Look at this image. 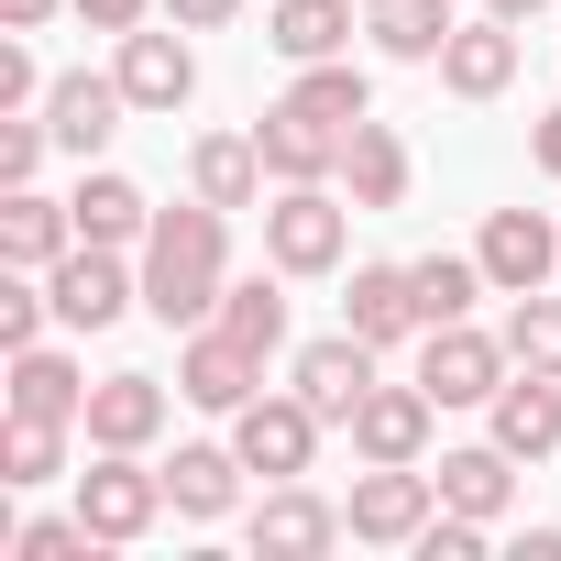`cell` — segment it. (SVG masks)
<instances>
[{
    "label": "cell",
    "mask_w": 561,
    "mask_h": 561,
    "mask_svg": "<svg viewBox=\"0 0 561 561\" xmlns=\"http://www.w3.org/2000/svg\"><path fill=\"white\" fill-rule=\"evenodd\" d=\"M220 287H231V209H209V198L187 187V198L154 209V231H144V320L198 331V320L220 309Z\"/></svg>",
    "instance_id": "6da1fadb"
},
{
    "label": "cell",
    "mask_w": 561,
    "mask_h": 561,
    "mask_svg": "<svg viewBox=\"0 0 561 561\" xmlns=\"http://www.w3.org/2000/svg\"><path fill=\"white\" fill-rule=\"evenodd\" d=\"M342 253H353V198H331V176L264 198V264L275 275H342Z\"/></svg>",
    "instance_id": "7a4b0ae2"
},
{
    "label": "cell",
    "mask_w": 561,
    "mask_h": 561,
    "mask_svg": "<svg viewBox=\"0 0 561 561\" xmlns=\"http://www.w3.org/2000/svg\"><path fill=\"white\" fill-rule=\"evenodd\" d=\"M440 517V473L430 462H364L353 495H342V528L364 550H419V528Z\"/></svg>",
    "instance_id": "3957f363"
},
{
    "label": "cell",
    "mask_w": 561,
    "mask_h": 561,
    "mask_svg": "<svg viewBox=\"0 0 561 561\" xmlns=\"http://www.w3.org/2000/svg\"><path fill=\"white\" fill-rule=\"evenodd\" d=\"M320 430H331V419H320V408H309L298 386H287V397L264 386L253 408H231V451H242V462H253L264 484H298V473L320 462Z\"/></svg>",
    "instance_id": "277c9868"
},
{
    "label": "cell",
    "mask_w": 561,
    "mask_h": 561,
    "mask_svg": "<svg viewBox=\"0 0 561 561\" xmlns=\"http://www.w3.org/2000/svg\"><path fill=\"white\" fill-rule=\"evenodd\" d=\"M506 375H517L506 331H473V320H440V331H419V386H430L440 408H484Z\"/></svg>",
    "instance_id": "5b68a950"
},
{
    "label": "cell",
    "mask_w": 561,
    "mask_h": 561,
    "mask_svg": "<svg viewBox=\"0 0 561 561\" xmlns=\"http://www.w3.org/2000/svg\"><path fill=\"white\" fill-rule=\"evenodd\" d=\"M165 506H176V495H165V462L144 473V451H100V462L78 473V517H89L111 550H133V539L165 517Z\"/></svg>",
    "instance_id": "8992f818"
},
{
    "label": "cell",
    "mask_w": 561,
    "mask_h": 561,
    "mask_svg": "<svg viewBox=\"0 0 561 561\" xmlns=\"http://www.w3.org/2000/svg\"><path fill=\"white\" fill-rule=\"evenodd\" d=\"M45 287H56V320L67 331H111L122 309H144V264H122V242H78Z\"/></svg>",
    "instance_id": "52a82bcc"
},
{
    "label": "cell",
    "mask_w": 561,
    "mask_h": 561,
    "mask_svg": "<svg viewBox=\"0 0 561 561\" xmlns=\"http://www.w3.org/2000/svg\"><path fill=\"white\" fill-rule=\"evenodd\" d=\"M111 78H122V100H133V111H165V122H176V111L198 100L187 23H165V34H154V23H133V34H122V56H111Z\"/></svg>",
    "instance_id": "ba28073f"
},
{
    "label": "cell",
    "mask_w": 561,
    "mask_h": 561,
    "mask_svg": "<svg viewBox=\"0 0 561 561\" xmlns=\"http://www.w3.org/2000/svg\"><path fill=\"white\" fill-rule=\"evenodd\" d=\"M176 397H187V408H209V419H231V408H253V397H264V353H242L220 320H198V331L176 342Z\"/></svg>",
    "instance_id": "9c48e42d"
},
{
    "label": "cell",
    "mask_w": 561,
    "mask_h": 561,
    "mask_svg": "<svg viewBox=\"0 0 561 561\" xmlns=\"http://www.w3.org/2000/svg\"><path fill=\"white\" fill-rule=\"evenodd\" d=\"M473 253H484V287H495V298H528V287H550V264H561V220H539V209H484Z\"/></svg>",
    "instance_id": "30bf717a"
},
{
    "label": "cell",
    "mask_w": 561,
    "mask_h": 561,
    "mask_svg": "<svg viewBox=\"0 0 561 561\" xmlns=\"http://www.w3.org/2000/svg\"><path fill=\"white\" fill-rule=\"evenodd\" d=\"M375 364H386V353H375L364 331H331V342H309V353L287 364V386H298V397H309L331 430H353V408L375 397Z\"/></svg>",
    "instance_id": "8fae6325"
},
{
    "label": "cell",
    "mask_w": 561,
    "mask_h": 561,
    "mask_svg": "<svg viewBox=\"0 0 561 561\" xmlns=\"http://www.w3.org/2000/svg\"><path fill=\"white\" fill-rule=\"evenodd\" d=\"M430 419H440V397L408 375V386H386L375 375V397L353 408V462H430Z\"/></svg>",
    "instance_id": "7c38bea8"
},
{
    "label": "cell",
    "mask_w": 561,
    "mask_h": 561,
    "mask_svg": "<svg viewBox=\"0 0 561 561\" xmlns=\"http://www.w3.org/2000/svg\"><path fill=\"white\" fill-rule=\"evenodd\" d=\"M253 561H320L331 539H353L342 528V506L331 495H309V484H264V506H253Z\"/></svg>",
    "instance_id": "4fadbf2b"
},
{
    "label": "cell",
    "mask_w": 561,
    "mask_h": 561,
    "mask_svg": "<svg viewBox=\"0 0 561 561\" xmlns=\"http://www.w3.org/2000/svg\"><path fill=\"white\" fill-rule=\"evenodd\" d=\"M440 89H451V100H506V89H517V23H506V12L451 23V45H440Z\"/></svg>",
    "instance_id": "5bb4252c"
},
{
    "label": "cell",
    "mask_w": 561,
    "mask_h": 561,
    "mask_svg": "<svg viewBox=\"0 0 561 561\" xmlns=\"http://www.w3.org/2000/svg\"><path fill=\"white\" fill-rule=\"evenodd\" d=\"M484 440H506L517 462H550V451H561V375H528V364H517V375L484 397Z\"/></svg>",
    "instance_id": "9a60e30c"
},
{
    "label": "cell",
    "mask_w": 561,
    "mask_h": 561,
    "mask_svg": "<svg viewBox=\"0 0 561 561\" xmlns=\"http://www.w3.org/2000/svg\"><path fill=\"white\" fill-rule=\"evenodd\" d=\"M78 430H89V451H154L165 440V386L154 375H100Z\"/></svg>",
    "instance_id": "2e32d148"
},
{
    "label": "cell",
    "mask_w": 561,
    "mask_h": 561,
    "mask_svg": "<svg viewBox=\"0 0 561 561\" xmlns=\"http://www.w3.org/2000/svg\"><path fill=\"white\" fill-rule=\"evenodd\" d=\"M253 144H264V176H275V187H320V176H342V144H353V133H331V122H309V111L275 100V111L253 122Z\"/></svg>",
    "instance_id": "e0dca14e"
},
{
    "label": "cell",
    "mask_w": 561,
    "mask_h": 561,
    "mask_svg": "<svg viewBox=\"0 0 561 561\" xmlns=\"http://www.w3.org/2000/svg\"><path fill=\"white\" fill-rule=\"evenodd\" d=\"M78 253V209L45 198V187H12L0 198V264H23V275H56Z\"/></svg>",
    "instance_id": "ac0fdd59"
},
{
    "label": "cell",
    "mask_w": 561,
    "mask_h": 561,
    "mask_svg": "<svg viewBox=\"0 0 561 561\" xmlns=\"http://www.w3.org/2000/svg\"><path fill=\"white\" fill-rule=\"evenodd\" d=\"M364 34V0H264V45L287 67H320V56H353Z\"/></svg>",
    "instance_id": "d6986e66"
},
{
    "label": "cell",
    "mask_w": 561,
    "mask_h": 561,
    "mask_svg": "<svg viewBox=\"0 0 561 561\" xmlns=\"http://www.w3.org/2000/svg\"><path fill=\"white\" fill-rule=\"evenodd\" d=\"M122 111H133V100H122V78H89V67L45 89V133H56V154H78V165L122 133Z\"/></svg>",
    "instance_id": "ffe728a7"
},
{
    "label": "cell",
    "mask_w": 561,
    "mask_h": 561,
    "mask_svg": "<svg viewBox=\"0 0 561 561\" xmlns=\"http://www.w3.org/2000/svg\"><path fill=\"white\" fill-rule=\"evenodd\" d=\"M242 473H253V462H242L231 440H176L165 495H176V517H187V528H209V517H231V506H242Z\"/></svg>",
    "instance_id": "44dd1931"
},
{
    "label": "cell",
    "mask_w": 561,
    "mask_h": 561,
    "mask_svg": "<svg viewBox=\"0 0 561 561\" xmlns=\"http://www.w3.org/2000/svg\"><path fill=\"white\" fill-rule=\"evenodd\" d=\"M342 331H364L375 353L419 342V287H408V264H353V287H342Z\"/></svg>",
    "instance_id": "7402d4cb"
},
{
    "label": "cell",
    "mask_w": 561,
    "mask_h": 561,
    "mask_svg": "<svg viewBox=\"0 0 561 561\" xmlns=\"http://www.w3.org/2000/svg\"><path fill=\"white\" fill-rule=\"evenodd\" d=\"M408 133L397 122H353V144H342V198L353 209H408Z\"/></svg>",
    "instance_id": "603a6c76"
},
{
    "label": "cell",
    "mask_w": 561,
    "mask_h": 561,
    "mask_svg": "<svg viewBox=\"0 0 561 561\" xmlns=\"http://www.w3.org/2000/svg\"><path fill=\"white\" fill-rule=\"evenodd\" d=\"M67 209H78V242H122V253H144V231H154V198H144L122 165H89V176L67 187Z\"/></svg>",
    "instance_id": "cb8c5ba5"
},
{
    "label": "cell",
    "mask_w": 561,
    "mask_h": 561,
    "mask_svg": "<svg viewBox=\"0 0 561 561\" xmlns=\"http://www.w3.org/2000/svg\"><path fill=\"white\" fill-rule=\"evenodd\" d=\"M187 187L209 209H264V144L253 133H198L187 144Z\"/></svg>",
    "instance_id": "d4e9b609"
},
{
    "label": "cell",
    "mask_w": 561,
    "mask_h": 561,
    "mask_svg": "<svg viewBox=\"0 0 561 561\" xmlns=\"http://www.w3.org/2000/svg\"><path fill=\"white\" fill-rule=\"evenodd\" d=\"M451 0H364V45L375 56H397V67H440V45H451Z\"/></svg>",
    "instance_id": "484cf974"
},
{
    "label": "cell",
    "mask_w": 561,
    "mask_h": 561,
    "mask_svg": "<svg viewBox=\"0 0 561 561\" xmlns=\"http://www.w3.org/2000/svg\"><path fill=\"white\" fill-rule=\"evenodd\" d=\"M209 320H220L242 353H264V364H275V353H287V275H275V264H264V275H231Z\"/></svg>",
    "instance_id": "4316f807"
},
{
    "label": "cell",
    "mask_w": 561,
    "mask_h": 561,
    "mask_svg": "<svg viewBox=\"0 0 561 561\" xmlns=\"http://www.w3.org/2000/svg\"><path fill=\"white\" fill-rule=\"evenodd\" d=\"M440 506H462V517H506V506H517V451H506V440L440 451Z\"/></svg>",
    "instance_id": "83f0119b"
},
{
    "label": "cell",
    "mask_w": 561,
    "mask_h": 561,
    "mask_svg": "<svg viewBox=\"0 0 561 561\" xmlns=\"http://www.w3.org/2000/svg\"><path fill=\"white\" fill-rule=\"evenodd\" d=\"M12 419H67V430H78V419H89V375H78L67 353H45V342L12 353Z\"/></svg>",
    "instance_id": "f1b7e54d"
},
{
    "label": "cell",
    "mask_w": 561,
    "mask_h": 561,
    "mask_svg": "<svg viewBox=\"0 0 561 561\" xmlns=\"http://www.w3.org/2000/svg\"><path fill=\"white\" fill-rule=\"evenodd\" d=\"M287 111H309V122H331V133H353V122H375V78H364L353 56H320V67H298V89H287Z\"/></svg>",
    "instance_id": "f546056e"
},
{
    "label": "cell",
    "mask_w": 561,
    "mask_h": 561,
    "mask_svg": "<svg viewBox=\"0 0 561 561\" xmlns=\"http://www.w3.org/2000/svg\"><path fill=\"white\" fill-rule=\"evenodd\" d=\"M408 287H419V331L473 320V298H484V253H419V264H408Z\"/></svg>",
    "instance_id": "4dcf8cb0"
},
{
    "label": "cell",
    "mask_w": 561,
    "mask_h": 561,
    "mask_svg": "<svg viewBox=\"0 0 561 561\" xmlns=\"http://www.w3.org/2000/svg\"><path fill=\"white\" fill-rule=\"evenodd\" d=\"M67 473V419H12L0 430V484H56Z\"/></svg>",
    "instance_id": "1f68e13d"
},
{
    "label": "cell",
    "mask_w": 561,
    "mask_h": 561,
    "mask_svg": "<svg viewBox=\"0 0 561 561\" xmlns=\"http://www.w3.org/2000/svg\"><path fill=\"white\" fill-rule=\"evenodd\" d=\"M506 353H517L528 375H561V298H550V287L506 298Z\"/></svg>",
    "instance_id": "d6a6232c"
},
{
    "label": "cell",
    "mask_w": 561,
    "mask_h": 561,
    "mask_svg": "<svg viewBox=\"0 0 561 561\" xmlns=\"http://www.w3.org/2000/svg\"><path fill=\"white\" fill-rule=\"evenodd\" d=\"M45 320H56V287H45V275H23V264H0V353H34Z\"/></svg>",
    "instance_id": "836d02e7"
},
{
    "label": "cell",
    "mask_w": 561,
    "mask_h": 561,
    "mask_svg": "<svg viewBox=\"0 0 561 561\" xmlns=\"http://www.w3.org/2000/svg\"><path fill=\"white\" fill-rule=\"evenodd\" d=\"M111 539L89 528V517H34V528H12V561H100Z\"/></svg>",
    "instance_id": "e575fe53"
},
{
    "label": "cell",
    "mask_w": 561,
    "mask_h": 561,
    "mask_svg": "<svg viewBox=\"0 0 561 561\" xmlns=\"http://www.w3.org/2000/svg\"><path fill=\"white\" fill-rule=\"evenodd\" d=\"M45 154H56L45 111H0V187H34V176H45Z\"/></svg>",
    "instance_id": "d590c367"
},
{
    "label": "cell",
    "mask_w": 561,
    "mask_h": 561,
    "mask_svg": "<svg viewBox=\"0 0 561 561\" xmlns=\"http://www.w3.org/2000/svg\"><path fill=\"white\" fill-rule=\"evenodd\" d=\"M45 89H56V78L34 67V45H23V34H0V111H45Z\"/></svg>",
    "instance_id": "8d00e7d4"
},
{
    "label": "cell",
    "mask_w": 561,
    "mask_h": 561,
    "mask_svg": "<svg viewBox=\"0 0 561 561\" xmlns=\"http://www.w3.org/2000/svg\"><path fill=\"white\" fill-rule=\"evenodd\" d=\"M154 12H165V0H78V23H89V34H111V45H122L133 23H154Z\"/></svg>",
    "instance_id": "74e56055"
},
{
    "label": "cell",
    "mask_w": 561,
    "mask_h": 561,
    "mask_svg": "<svg viewBox=\"0 0 561 561\" xmlns=\"http://www.w3.org/2000/svg\"><path fill=\"white\" fill-rule=\"evenodd\" d=\"M165 23H187V34H231L242 0H165Z\"/></svg>",
    "instance_id": "f35d334b"
},
{
    "label": "cell",
    "mask_w": 561,
    "mask_h": 561,
    "mask_svg": "<svg viewBox=\"0 0 561 561\" xmlns=\"http://www.w3.org/2000/svg\"><path fill=\"white\" fill-rule=\"evenodd\" d=\"M56 12H78V0H0V34H45Z\"/></svg>",
    "instance_id": "ab89813d"
},
{
    "label": "cell",
    "mask_w": 561,
    "mask_h": 561,
    "mask_svg": "<svg viewBox=\"0 0 561 561\" xmlns=\"http://www.w3.org/2000/svg\"><path fill=\"white\" fill-rule=\"evenodd\" d=\"M528 165H539V176H561V111H539V122H528Z\"/></svg>",
    "instance_id": "60d3db41"
},
{
    "label": "cell",
    "mask_w": 561,
    "mask_h": 561,
    "mask_svg": "<svg viewBox=\"0 0 561 561\" xmlns=\"http://www.w3.org/2000/svg\"><path fill=\"white\" fill-rule=\"evenodd\" d=\"M484 12H506V23H528V12H550V0H484Z\"/></svg>",
    "instance_id": "b9f144b4"
}]
</instances>
